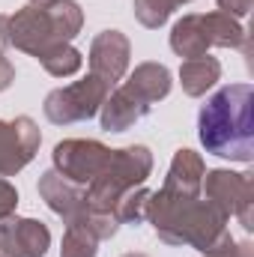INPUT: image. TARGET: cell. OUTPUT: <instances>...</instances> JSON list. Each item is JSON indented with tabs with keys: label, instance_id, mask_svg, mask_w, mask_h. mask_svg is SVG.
<instances>
[{
	"label": "cell",
	"instance_id": "6da1fadb",
	"mask_svg": "<svg viewBox=\"0 0 254 257\" xmlns=\"http://www.w3.org/2000/svg\"><path fill=\"white\" fill-rule=\"evenodd\" d=\"M197 138L206 153L248 165L254 159L251 84H227L215 90L197 111Z\"/></svg>",
	"mask_w": 254,
	"mask_h": 257
},
{
	"label": "cell",
	"instance_id": "7a4b0ae2",
	"mask_svg": "<svg viewBox=\"0 0 254 257\" xmlns=\"http://www.w3.org/2000/svg\"><path fill=\"white\" fill-rule=\"evenodd\" d=\"M147 221L153 224L156 236L165 245L194 248V251L206 254L227 233L230 218L200 194L186 197V194H171L159 189V192H150Z\"/></svg>",
	"mask_w": 254,
	"mask_h": 257
},
{
	"label": "cell",
	"instance_id": "3957f363",
	"mask_svg": "<svg viewBox=\"0 0 254 257\" xmlns=\"http://www.w3.org/2000/svg\"><path fill=\"white\" fill-rule=\"evenodd\" d=\"M84 27V9L75 0H48L27 3L6 18V39L12 48L42 57L60 42H72Z\"/></svg>",
	"mask_w": 254,
	"mask_h": 257
},
{
	"label": "cell",
	"instance_id": "277c9868",
	"mask_svg": "<svg viewBox=\"0 0 254 257\" xmlns=\"http://www.w3.org/2000/svg\"><path fill=\"white\" fill-rule=\"evenodd\" d=\"M150 171H153V153H150V147L132 144V147L111 150V159H108L105 171L90 186H84L87 206L114 212V206L120 203L123 194L147 183Z\"/></svg>",
	"mask_w": 254,
	"mask_h": 257
},
{
	"label": "cell",
	"instance_id": "5b68a950",
	"mask_svg": "<svg viewBox=\"0 0 254 257\" xmlns=\"http://www.w3.org/2000/svg\"><path fill=\"white\" fill-rule=\"evenodd\" d=\"M111 87L105 81H99L96 75H87L75 84H66V87H57L45 96V120L54 123V126H72V123H87L93 120L105 99H108Z\"/></svg>",
	"mask_w": 254,
	"mask_h": 257
},
{
	"label": "cell",
	"instance_id": "8992f818",
	"mask_svg": "<svg viewBox=\"0 0 254 257\" xmlns=\"http://www.w3.org/2000/svg\"><path fill=\"white\" fill-rule=\"evenodd\" d=\"M200 197H206L227 218H239L245 230H254V180L251 174H236L227 168H215L203 174Z\"/></svg>",
	"mask_w": 254,
	"mask_h": 257
},
{
	"label": "cell",
	"instance_id": "52a82bcc",
	"mask_svg": "<svg viewBox=\"0 0 254 257\" xmlns=\"http://www.w3.org/2000/svg\"><path fill=\"white\" fill-rule=\"evenodd\" d=\"M108 159H111V147L93 138H66L51 153L54 171L78 186H90L105 171Z\"/></svg>",
	"mask_w": 254,
	"mask_h": 257
},
{
	"label": "cell",
	"instance_id": "ba28073f",
	"mask_svg": "<svg viewBox=\"0 0 254 257\" xmlns=\"http://www.w3.org/2000/svg\"><path fill=\"white\" fill-rule=\"evenodd\" d=\"M42 132L30 117L0 120V177H15L39 153Z\"/></svg>",
	"mask_w": 254,
	"mask_h": 257
},
{
	"label": "cell",
	"instance_id": "9c48e42d",
	"mask_svg": "<svg viewBox=\"0 0 254 257\" xmlns=\"http://www.w3.org/2000/svg\"><path fill=\"white\" fill-rule=\"evenodd\" d=\"M129 60H132V45L129 36L120 30H102L93 36L90 42V75H96L99 81H105L108 87L120 84L129 72Z\"/></svg>",
	"mask_w": 254,
	"mask_h": 257
},
{
	"label": "cell",
	"instance_id": "30bf717a",
	"mask_svg": "<svg viewBox=\"0 0 254 257\" xmlns=\"http://www.w3.org/2000/svg\"><path fill=\"white\" fill-rule=\"evenodd\" d=\"M51 248V230L36 218L9 215L0 221V257H45Z\"/></svg>",
	"mask_w": 254,
	"mask_h": 257
},
{
	"label": "cell",
	"instance_id": "8fae6325",
	"mask_svg": "<svg viewBox=\"0 0 254 257\" xmlns=\"http://www.w3.org/2000/svg\"><path fill=\"white\" fill-rule=\"evenodd\" d=\"M39 197L45 200V206H48L54 215L63 218V224L66 221H72V218H78V215L87 209L84 186L66 180L63 174H57L54 168L45 171V174L39 177Z\"/></svg>",
	"mask_w": 254,
	"mask_h": 257
},
{
	"label": "cell",
	"instance_id": "7c38bea8",
	"mask_svg": "<svg viewBox=\"0 0 254 257\" xmlns=\"http://www.w3.org/2000/svg\"><path fill=\"white\" fill-rule=\"evenodd\" d=\"M212 48V33L206 24V12H189L171 27V51L183 60H194L209 54Z\"/></svg>",
	"mask_w": 254,
	"mask_h": 257
},
{
	"label": "cell",
	"instance_id": "4fadbf2b",
	"mask_svg": "<svg viewBox=\"0 0 254 257\" xmlns=\"http://www.w3.org/2000/svg\"><path fill=\"white\" fill-rule=\"evenodd\" d=\"M147 114H150V105L144 99H138L123 84L114 93H108V99H105V105L99 111V123H102L105 132H126L135 123H141Z\"/></svg>",
	"mask_w": 254,
	"mask_h": 257
},
{
	"label": "cell",
	"instance_id": "5bb4252c",
	"mask_svg": "<svg viewBox=\"0 0 254 257\" xmlns=\"http://www.w3.org/2000/svg\"><path fill=\"white\" fill-rule=\"evenodd\" d=\"M203 174H206V165H203L200 153H194V150H189V147H183V150L174 153L162 189L171 192V194L197 197V194H200V186H203Z\"/></svg>",
	"mask_w": 254,
	"mask_h": 257
},
{
	"label": "cell",
	"instance_id": "9a60e30c",
	"mask_svg": "<svg viewBox=\"0 0 254 257\" xmlns=\"http://www.w3.org/2000/svg\"><path fill=\"white\" fill-rule=\"evenodd\" d=\"M126 87L153 108L156 102L168 99V93L174 87V75H171L168 66L162 63H138L132 69V75L126 78Z\"/></svg>",
	"mask_w": 254,
	"mask_h": 257
},
{
	"label": "cell",
	"instance_id": "2e32d148",
	"mask_svg": "<svg viewBox=\"0 0 254 257\" xmlns=\"http://www.w3.org/2000/svg\"><path fill=\"white\" fill-rule=\"evenodd\" d=\"M218 81H221V63L209 54L194 57V60H183V66H180V87L191 99L206 96Z\"/></svg>",
	"mask_w": 254,
	"mask_h": 257
},
{
	"label": "cell",
	"instance_id": "e0dca14e",
	"mask_svg": "<svg viewBox=\"0 0 254 257\" xmlns=\"http://www.w3.org/2000/svg\"><path fill=\"white\" fill-rule=\"evenodd\" d=\"M206 24L212 33V48H245V27L239 18L215 9L206 12Z\"/></svg>",
	"mask_w": 254,
	"mask_h": 257
},
{
	"label": "cell",
	"instance_id": "ac0fdd59",
	"mask_svg": "<svg viewBox=\"0 0 254 257\" xmlns=\"http://www.w3.org/2000/svg\"><path fill=\"white\" fill-rule=\"evenodd\" d=\"M96 254H99V236H96L81 218L66 221L60 257H96Z\"/></svg>",
	"mask_w": 254,
	"mask_h": 257
},
{
	"label": "cell",
	"instance_id": "d6986e66",
	"mask_svg": "<svg viewBox=\"0 0 254 257\" xmlns=\"http://www.w3.org/2000/svg\"><path fill=\"white\" fill-rule=\"evenodd\" d=\"M39 63H42V69H45L48 75H54V78H72V75L81 72L84 54H81L72 42H60V45H54L51 51H45V54L39 57Z\"/></svg>",
	"mask_w": 254,
	"mask_h": 257
},
{
	"label": "cell",
	"instance_id": "ffe728a7",
	"mask_svg": "<svg viewBox=\"0 0 254 257\" xmlns=\"http://www.w3.org/2000/svg\"><path fill=\"white\" fill-rule=\"evenodd\" d=\"M177 6H180V0H132L138 24L147 27V30H159L174 15Z\"/></svg>",
	"mask_w": 254,
	"mask_h": 257
},
{
	"label": "cell",
	"instance_id": "44dd1931",
	"mask_svg": "<svg viewBox=\"0 0 254 257\" xmlns=\"http://www.w3.org/2000/svg\"><path fill=\"white\" fill-rule=\"evenodd\" d=\"M147 200H150V192L144 186L126 192L120 197V203L114 206L117 221L120 224H141V221H147Z\"/></svg>",
	"mask_w": 254,
	"mask_h": 257
},
{
	"label": "cell",
	"instance_id": "7402d4cb",
	"mask_svg": "<svg viewBox=\"0 0 254 257\" xmlns=\"http://www.w3.org/2000/svg\"><path fill=\"white\" fill-rule=\"evenodd\" d=\"M15 209H18V189L6 177H0V221L15 215Z\"/></svg>",
	"mask_w": 254,
	"mask_h": 257
},
{
	"label": "cell",
	"instance_id": "603a6c76",
	"mask_svg": "<svg viewBox=\"0 0 254 257\" xmlns=\"http://www.w3.org/2000/svg\"><path fill=\"white\" fill-rule=\"evenodd\" d=\"M221 12L233 15V18H245L251 12V0H215Z\"/></svg>",
	"mask_w": 254,
	"mask_h": 257
},
{
	"label": "cell",
	"instance_id": "cb8c5ba5",
	"mask_svg": "<svg viewBox=\"0 0 254 257\" xmlns=\"http://www.w3.org/2000/svg\"><path fill=\"white\" fill-rule=\"evenodd\" d=\"M15 81V66L9 63V57H6V48H0V93L9 87Z\"/></svg>",
	"mask_w": 254,
	"mask_h": 257
},
{
	"label": "cell",
	"instance_id": "d4e9b609",
	"mask_svg": "<svg viewBox=\"0 0 254 257\" xmlns=\"http://www.w3.org/2000/svg\"><path fill=\"white\" fill-rule=\"evenodd\" d=\"M27 3H48V0H27Z\"/></svg>",
	"mask_w": 254,
	"mask_h": 257
},
{
	"label": "cell",
	"instance_id": "484cf974",
	"mask_svg": "<svg viewBox=\"0 0 254 257\" xmlns=\"http://www.w3.org/2000/svg\"><path fill=\"white\" fill-rule=\"evenodd\" d=\"M123 257H147V254H123Z\"/></svg>",
	"mask_w": 254,
	"mask_h": 257
},
{
	"label": "cell",
	"instance_id": "4316f807",
	"mask_svg": "<svg viewBox=\"0 0 254 257\" xmlns=\"http://www.w3.org/2000/svg\"><path fill=\"white\" fill-rule=\"evenodd\" d=\"M180 3H191V0H180Z\"/></svg>",
	"mask_w": 254,
	"mask_h": 257
}]
</instances>
